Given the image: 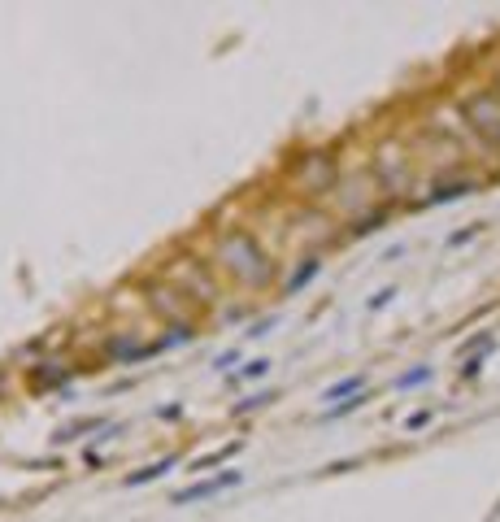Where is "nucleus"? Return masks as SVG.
<instances>
[{
	"label": "nucleus",
	"mask_w": 500,
	"mask_h": 522,
	"mask_svg": "<svg viewBox=\"0 0 500 522\" xmlns=\"http://www.w3.org/2000/svg\"><path fill=\"white\" fill-rule=\"evenodd\" d=\"M218 261L244 283H265L270 279V261L265 253L257 248V240L248 236V231H235V236H222L218 244Z\"/></svg>",
	"instance_id": "1"
},
{
	"label": "nucleus",
	"mask_w": 500,
	"mask_h": 522,
	"mask_svg": "<svg viewBox=\"0 0 500 522\" xmlns=\"http://www.w3.org/2000/svg\"><path fill=\"white\" fill-rule=\"evenodd\" d=\"M240 483H244V470H222V475H209V479H196V483H187V487H179V492L170 497V505L214 501V497H222L226 487H240Z\"/></svg>",
	"instance_id": "2"
},
{
	"label": "nucleus",
	"mask_w": 500,
	"mask_h": 522,
	"mask_svg": "<svg viewBox=\"0 0 500 522\" xmlns=\"http://www.w3.org/2000/svg\"><path fill=\"white\" fill-rule=\"evenodd\" d=\"M461 114H465V122H470L475 131H483L487 140H500V96H487V92L465 96Z\"/></svg>",
	"instance_id": "3"
},
{
	"label": "nucleus",
	"mask_w": 500,
	"mask_h": 522,
	"mask_svg": "<svg viewBox=\"0 0 500 522\" xmlns=\"http://www.w3.org/2000/svg\"><path fill=\"white\" fill-rule=\"evenodd\" d=\"M175 466H179V457H161V462L144 466V470H135V475H126V479H122V487H148V483L165 479V475H170Z\"/></svg>",
	"instance_id": "4"
},
{
	"label": "nucleus",
	"mask_w": 500,
	"mask_h": 522,
	"mask_svg": "<svg viewBox=\"0 0 500 522\" xmlns=\"http://www.w3.org/2000/svg\"><path fill=\"white\" fill-rule=\"evenodd\" d=\"M361 392H365V375H348V379L331 383V387L322 392V401H326V409H331V405H344V397L353 401V397H361Z\"/></svg>",
	"instance_id": "5"
},
{
	"label": "nucleus",
	"mask_w": 500,
	"mask_h": 522,
	"mask_svg": "<svg viewBox=\"0 0 500 522\" xmlns=\"http://www.w3.org/2000/svg\"><path fill=\"white\" fill-rule=\"evenodd\" d=\"M105 427H109V422L105 418H79V422H65V427H57V431H53V444H75V440H83V431H105Z\"/></svg>",
	"instance_id": "6"
},
{
	"label": "nucleus",
	"mask_w": 500,
	"mask_h": 522,
	"mask_svg": "<svg viewBox=\"0 0 500 522\" xmlns=\"http://www.w3.org/2000/svg\"><path fill=\"white\" fill-rule=\"evenodd\" d=\"M318 270H322V261H318V257H305V261L296 266V270H292V279L283 283V296H296L300 287H309V283L318 279Z\"/></svg>",
	"instance_id": "7"
},
{
	"label": "nucleus",
	"mask_w": 500,
	"mask_h": 522,
	"mask_svg": "<svg viewBox=\"0 0 500 522\" xmlns=\"http://www.w3.org/2000/svg\"><path fill=\"white\" fill-rule=\"evenodd\" d=\"M240 448H244V440H226L222 448H214V453H205V457H196V462H192V470H214V466L231 462V457H235Z\"/></svg>",
	"instance_id": "8"
},
{
	"label": "nucleus",
	"mask_w": 500,
	"mask_h": 522,
	"mask_svg": "<svg viewBox=\"0 0 500 522\" xmlns=\"http://www.w3.org/2000/svg\"><path fill=\"white\" fill-rule=\"evenodd\" d=\"M275 401H279V392H253L248 401H235V405H231V414H235V418H244V414H257V409H270Z\"/></svg>",
	"instance_id": "9"
},
{
	"label": "nucleus",
	"mask_w": 500,
	"mask_h": 522,
	"mask_svg": "<svg viewBox=\"0 0 500 522\" xmlns=\"http://www.w3.org/2000/svg\"><path fill=\"white\" fill-rule=\"evenodd\" d=\"M475 192V183H444V187H435L431 196H426V205H444V201H461V196H470Z\"/></svg>",
	"instance_id": "10"
},
{
	"label": "nucleus",
	"mask_w": 500,
	"mask_h": 522,
	"mask_svg": "<svg viewBox=\"0 0 500 522\" xmlns=\"http://www.w3.org/2000/svg\"><path fill=\"white\" fill-rule=\"evenodd\" d=\"M431 379H435V370H431V366H414V370L396 375V392H409V387H426Z\"/></svg>",
	"instance_id": "11"
},
{
	"label": "nucleus",
	"mask_w": 500,
	"mask_h": 522,
	"mask_svg": "<svg viewBox=\"0 0 500 522\" xmlns=\"http://www.w3.org/2000/svg\"><path fill=\"white\" fill-rule=\"evenodd\" d=\"M270 370H275V362H270V357H253L248 366H240V370H235V383H257V379H265Z\"/></svg>",
	"instance_id": "12"
},
{
	"label": "nucleus",
	"mask_w": 500,
	"mask_h": 522,
	"mask_svg": "<svg viewBox=\"0 0 500 522\" xmlns=\"http://www.w3.org/2000/svg\"><path fill=\"white\" fill-rule=\"evenodd\" d=\"M231 366H240V348H226V353H218V357H214V370H218V375H226Z\"/></svg>",
	"instance_id": "13"
},
{
	"label": "nucleus",
	"mask_w": 500,
	"mask_h": 522,
	"mask_svg": "<svg viewBox=\"0 0 500 522\" xmlns=\"http://www.w3.org/2000/svg\"><path fill=\"white\" fill-rule=\"evenodd\" d=\"M392 296H396V287H379V292H375V296L365 301V309L375 314V309H383V305H392Z\"/></svg>",
	"instance_id": "14"
},
{
	"label": "nucleus",
	"mask_w": 500,
	"mask_h": 522,
	"mask_svg": "<svg viewBox=\"0 0 500 522\" xmlns=\"http://www.w3.org/2000/svg\"><path fill=\"white\" fill-rule=\"evenodd\" d=\"M383 222H387V214H375V218H361L353 231H357V236H370V231H379Z\"/></svg>",
	"instance_id": "15"
},
{
	"label": "nucleus",
	"mask_w": 500,
	"mask_h": 522,
	"mask_svg": "<svg viewBox=\"0 0 500 522\" xmlns=\"http://www.w3.org/2000/svg\"><path fill=\"white\" fill-rule=\"evenodd\" d=\"M275 326H279V318H261V322H253V331H248V336H253V340H261V336H270Z\"/></svg>",
	"instance_id": "16"
},
{
	"label": "nucleus",
	"mask_w": 500,
	"mask_h": 522,
	"mask_svg": "<svg viewBox=\"0 0 500 522\" xmlns=\"http://www.w3.org/2000/svg\"><path fill=\"white\" fill-rule=\"evenodd\" d=\"M426 422H431V414H414V418L405 422V431H422V427H426Z\"/></svg>",
	"instance_id": "17"
},
{
	"label": "nucleus",
	"mask_w": 500,
	"mask_h": 522,
	"mask_svg": "<svg viewBox=\"0 0 500 522\" xmlns=\"http://www.w3.org/2000/svg\"><path fill=\"white\" fill-rule=\"evenodd\" d=\"M183 405H157V418H179Z\"/></svg>",
	"instance_id": "18"
},
{
	"label": "nucleus",
	"mask_w": 500,
	"mask_h": 522,
	"mask_svg": "<svg viewBox=\"0 0 500 522\" xmlns=\"http://www.w3.org/2000/svg\"><path fill=\"white\" fill-rule=\"evenodd\" d=\"M479 370H483V357H470V362H465V370H461V375H465V379H475Z\"/></svg>",
	"instance_id": "19"
},
{
	"label": "nucleus",
	"mask_w": 500,
	"mask_h": 522,
	"mask_svg": "<svg viewBox=\"0 0 500 522\" xmlns=\"http://www.w3.org/2000/svg\"><path fill=\"white\" fill-rule=\"evenodd\" d=\"M475 236H479V226H470V231H461V236H453V240H448V244H453V248H457V244H465V240H475Z\"/></svg>",
	"instance_id": "20"
}]
</instances>
